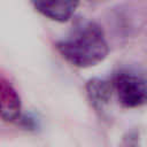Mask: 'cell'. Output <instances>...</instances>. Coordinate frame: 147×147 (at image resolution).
Masks as SVG:
<instances>
[{
	"mask_svg": "<svg viewBox=\"0 0 147 147\" xmlns=\"http://www.w3.org/2000/svg\"><path fill=\"white\" fill-rule=\"evenodd\" d=\"M31 2L42 16L60 23L69 21L79 5V0H31Z\"/></svg>",
	"mask_w": 147,
	"mask_h": 147,
	"instance_id": "3",
	"label": "cell"
},
{
	"mask_svg": "<svg viewBox=\"0 0 147 147\" xmlns=\"http://www.w3.org/2000/svg\"><path fill=\"white\" fill-rule=\"evenodd\" d=\"M60 55L71 65L91 68L101 63L109 53L103 29L94 21H79L56 42Z\"/></svg>",
	"mask_w": 147,
	"mask_h": 147,
	"instance_id": "1",
	"label": "cell"
},
{
	"mask_svg": "<svg viewBox=\"0 0 147 147\" xmlns=\"http://www.w3.org/2000/svg\"><path fill=\"white\" fill-rule=\"evenodd\" d=\"M86 95L92 107L101 113L109 106L111 96L114 94L111 82L101 78H91L85 85Z\"/></svg>",
	"mask_w": 147,
	"mask_h": 147,
	"instance_id": "5",
	"label": "cell"
},
{
	"mask_svg": "<svg viewBox=\"0 0 147 147\" xmlns=\"http://www.w3.org/2000/svg\"><path fill=\"white\" fill-rule=\"evenodd\" d=\"M111 85L118 102L124 108H139L146 103V80L140 75L126 70L119 71L114 76Z\"/></svg>",
	"mask_w": 147,
	"mask_h": 147,
	"instance_id": "2",
	"label": "cell"
},
{
	"mask_svg": "<svg viewBox=\"0 0 147 147\" xmlns=\"http://www.w3.org/2000/svg\"><path fill=\"white\" fill-rule=\"evenodd\" d=\"M22 101L15 87L3 77H0V118L13 123L21 118Z\"/></svg>",
	"mask_w": 147,
	"mask_h": 147,
	"instance_id": "4",
	"label": "cell"
},
{
	"mask_svg": "<svg viewBox=\"0 0 147 147\" xmlns=\"http://www.w3.org/2000/svg\"><path fill=\"white\" fill-rule=\"evenodd\" d=\"M88 2H100V1H105V0H86Z\"/></svg>",
	"mask_w": 147,
	"mask_h": 147,
	"instance_id": "6",
	"label": "cell"
}]
</instances>
